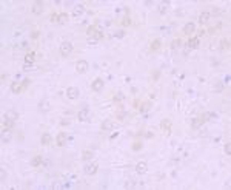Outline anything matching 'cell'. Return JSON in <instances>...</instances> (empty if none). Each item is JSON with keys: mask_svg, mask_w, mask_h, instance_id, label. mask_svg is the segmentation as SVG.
<instances>
[{"mask_svg": "<svg viewBox=\"0 0 231 190\" xmlns=\"http://www.w3.org/2000/svg\"><path fill=\"white\" fill-rule=\"evenodd\" d=\"M2 142L3 144H6V142H9L11 139H13V130L11 128H3V131H2Z\"/></svg>", "mask_w": 231, "mask_h": 190, "instance_id": "277c9868", "label": "cell"}, {"mask_svg": "<svg viewBox=\"0 0 231 190\" xmlns=\"http://www.w3.org/2000/svg\"><path fill=\"white\" fill-rule=\"evenodd\" d=\"M42 162H43V158H42L40 155H36V156L31 159V165H32V167H39Z\"/></svg>", "mask_w": 231, "mask_h": 190, "instance_id": "e0dca14e", "label": "cell"}, {"mask_svg": "<svg viewBox=\"0 0 231 190\" xmlns=\"http://www.w3.org/2000/svg\"><path fill=\"white\" fill-rule=\"evenodd\" d=\"M122 25H123V26H130V25H131V19H130V17H125L123 22H122Z\"/></svg>", "mask_w": 231, "mask_h": 190, "instance_id": "74e56055", "label": "cell"}, {"mask_svg": "<svg viewBox=\"0 0 231 190\" xmlns=\"http://www.w3.org/2000/svg\"><path fill=\"white\" fill-rule=\"evenodd\" d=\"M159 48H160V40H159V39H156V40L151 42V50H153V51L159 50Z\"/></svg>", "mask_w": 231, "mask_h": 190, "instance_id": "83f0119b", "label": "cell"}, {"mask_svg": "<svg viewBox=\"0 0 231 190\" xmlns=\"http://www.w3.org/2000/svg\"><path fill=\"white\" fill-rule=\"evenodd\" d=\"M34 60H36V53H34V51H29L28 54L25 56V62H26V63H29V65H32Z\"/></svg>", "mask_w": 231, "mask_h": 190, "instance_id": "ac0fdd59", "label": "cell"}, {"mask_svg": "<svg viewBox=\"0 0 231 190\" xmlns=\"http://www.w3.org/2000/svg\"><path fill=\"white\" fill-rule=\"evenodd\" d=\"M17 117H19L17 111H14V110H8V111L5 113V116H3V119H5V121H14V122H16Z\"/></svg>", "mask_w": 231, "mask_h": 190, "instance_id": "8992f818", "label": "cell"}, {"mask_svg": "<svg viewBox=\"0 0 231 190\" xmlns=\"http://www.w3.org/2000/svg\"><path fill=\"white\" fill-rule=\"evenodd\" d=\"M97 169H99V165H97V164L86 165V167H85V173H86V175H94V173L97 172Z\"/></svg>", "mask_w": 231, "mask_h": 190, "instance_id": "5bb4252c", "label": "cell"}, {"mask_svg": "<svg viewBox=\"0 0 231 190\" xmlns=\"http://www.w3.org/2000/svg\"><path fill=\"white\" fill-rule=\"evenodd\" d=\"M3 127L5 128H13L14 127V121H3Z\"/></svg>", "mask_w": 231, "mask_h": 190, "instance_id": "836d02e7", "label": "cell"}, {"mask_svg": "<svg viewBox=\"0 0 231 190\" xmlns=\"http://www.w3.org/2000/svg\"><path fill=\"white\" fill-rule=\"evenodd\" d=\"M123 99H125V96H123V93H120V91L114 96V101H117V102H120V101H123Z\"/></svg>", "mask_w": 231, "mask_h": 190, "instance_id": "e575fe53", "label": "cell"}, {"mask_svg": "<svg viewBox=\"0 0 231 190\" xmlns=\"http://www.w3.org/2000/svg\"><path fill=\"white\" fill-rule=\"evenodd\" d=\"M146 170H148V165H146V162H139L137 165H136V172L137 173H145Z\"/></svg>", "mask_w": 231, "mask_h": 190, "instance_id": "9a60e30c", "label": "cell"}, {"mask_svg": "<svg viewBox=\"0 0 231 190\" xmlns=\"http://www.w3.org/2000/svg\"><path fill=\"white\" fill-rule=\"evenodd\" d=\"M39 108L42 110V111H48V110H50V102H48L46 99H43L39 104Z\"/></svg>", "mask_w": 231, "mask_h": 190, "instance_id": "603a6c76", "label": "cell"}, {"mask_svg": "<svg viewBox=\"0 0 231 190\" xmlns=\"http://www.w3.org/2000/svg\"><path fill=\"white\" fill-rule=\"evenodd\" d=\"M42 11H43V3H42V2H36L32 5V13L34 14H42Z\"/></svg>", "mask_w": 231, "mask_h": 190, "instance_id": "7c38bea8", "label": "cell"}, {"mask_svg": "<svg viewBox=\"0 0 231 190\" xmlns=\"http://www.w3.org/2000/svg\"><path fill=\"white\" fill-rule=\"evenodd\" d=\"M83 13V6L82 5H79V6H75V9H74V16L77 17V16H80V14Z\"/></svg>", "mask_w": 231, "mask_h": 190, "instance_id": "d6a6232c", "label": "cell"}, {"mask_svg": "<svg viewBox=\"0 0 231 190\" xmlns=\"http://www.w3.org/2000/svg\"><path fill=\"white\" fill-rule=\"evenodd\" d=\"M211 14H213V16H214V14H220V11H219V8H213V11L210 13V16H211Z\"/></svg>", "mask_w": 231, "mask_h": 190, "instance_id": "b9f144b4", "label": "cell"}, {"mask_svg": "<svg viewBox=\"0 0 231 190\" xmlns=\"http://www.w3.org/2000/svg\"><path fill=\"white\" fill-rule=\"evenodd\" d=\"M208 20H210V13H208V11H203V13L199 16V22H200V25H202V23H207Z\"/></svg>", "mask_w": 231, "mask_h": 190, "instance_id": "ffe728a7", "label": "cell"}, {"mask_svg": "<svg viewBox=\"0 0 231 190\" xmlns=\"http://www.w3.org/2000/svg\"><path fill=\"white\" fill-rule=\"evenodd\" d=\"M51 22L52 23H59V16L57 14H54V13L51 14Z\"/></svg>", "mask_w": 231, "mask_h": 190, "instance_id": "d590c367", "label": "cell"}, {"mask_svg": "<svg viewBox=\"0 0 231 190\" xmlns=\"http://www.w3.org/2000/svg\"><path fill=\"white\" fill-rule=\"evenodd\" d=\"M225 153H226V155H230V153H231V144H230V142H226V144H225Z\"/></svg>", "mask_w": 231, "mask_h": 190, "instance_id": "f35d334b", "label": "cell"}, {"mask_svg": "<svg viewBox=\"0 0 231 190\" xmlns=\"http://www.w3.org/2000/svg\"><path fill=\"white\" fill-rule=\"evenodd\" d=\"M66 22H68V14H66V13L59 14V23L63 25V23H66Z\"/></svg>", "mask_w": 231, "mask_h": 190, "instance_id": "484cf974", "label": "cell"}, {"mask_svg": "<svg viewBox=\"0 0 231 190\" xmlns=\"http://www.w3.org/2000/svg\"><path fill=\"white\" fill-rule=\"evenodd\" d=\"M56 142H57L59 147H63L66 142V133H59L57 135V139H56Z\"/></svg>", "mask_w": 231, "mask_h": 190, "instance_id": "30bf717a", "label": "cell"}, {"mask_svg": "<svg viewBox=\"0 0 231 190\" xmlns=\"http://www.w3.org/2000/svg\"><path fill=\"white\" fill-rule=\"evenodd\" d=\"M71 51H73V43L71 42H62V45H60V54L63 57H66V56L71 54Z\"/></svg>", "mask_w": 231, "mask_h": 190, "instance_id": "6da1fadb", "label": "cell"}, {"mask_svg": "<svg viewBox=\"0 0 231 190\" xmlns=\"http://www.w3.org/2000/svg\"><path fill=\"white\" fill-rule=\"evenodd\" d=\"M116 34H117V37H123V31H117Z\"/></svg>", "mask_w": 231, "mask_h": 190, "instance_id": "f6af8a7d", "label": "cell"}, {"mask_svg": "<svg viewBox=\"0 0 231 190\" xmlns=\"http://www.w3.org/2000/svg\"><path fill=\"white\" fill-rule=\"evenodd\" d=\"M140 149H142V142H140V141H136V142L132 144V150H134V151H139Z\"/></svg>", "mask_w": 231, "mask_h": 190, "instance_id": "4dcf8cb0", "label": "cell"}, {"mask_svg": "<svg viewBox=\"0 0 231 190\" xmlns=\"http://www.w3.org/2000/svg\"><path fill=\"white\" fill-rule=\"evenodd\" d=\"M66 96L69 97V99H75V97H79V88H75V87H69V88L66 90Z\"/></svg>", "mask_w": 231, "mask_h": 190, "instance_id": "52a82bcc", "label": "cell"}, {"mask_svg": "<svg viewBox=\"0 0 231 190\" xmlns=\"http://www.w3.org/2000/svg\"><path fill=\"white\" fill-rule=\"evenodd\" d=\"M91 158H93V151L91 150H83L82 151V159L83 161H89Z\"/></svg>", "mask_w": 231, "mask_h": 190, "instance_id": "cb8c5ba5", "label": "cell"}, {"mask_svg": "<svg viewBox=\"0 0 231 190\" xmlns=\"http://www.w3.org/2000/svg\"><path fill=\"white\" fill-rule=\"evenodd\" d=\"M168 6H169L168 2H160V3H159V13H160V14H165L166 11H168Z\"/></svg>", "mask_w": 231, "mask_h": 190, "instance_id": "44dd1931", "label": "cell"}, {"mask_svg": "<svg viewBox=\"0 0 231 190\" xmlns=\"http://www.w3.org/2000/svg\"><path fill=\"white\" fill-rule=\"evenodd\" d=\"M68 124H69V121H66V119L62 121V125H68Z\"/></svg>", "mask_w": 231, "mask_h": 190, "instance_id": "bcb514c9", "label": "cell"}, {"mask_svg": "<svg viewBox=\"0 0 231 190\" xmlns=\"http://www.w3.org/2000/svg\"><path fill=\"white\" fill-rule=\"evenodd\" d=\"M22 90H23V85H22V83H19V82L11 83V91H13V93H20Z\"/></svg>", "mask_w": 231, "mask_h": 190, "instance_id": "d6986e66", "label": "cell"}, {"mask_svg": "<svg viewBox=\"0 0 231 190\" xmlns=\"http://www.w3.org/2000/svg\"><path fill=\"white\" fill-rule=\"evenodd\" d=\"M194 31H196V25L193 23V22H190V23H187L183 26V33L185 34H193Z\"/></svg>", "mask_w": 231, "mask_h": 190, "instance_id": "8fae6325", "label": "cell"}, {"mask_svg": "<svg viewBox=\"0 0 231 190\" xmlns=\"http://www.w3.org/2000/svg\"><path fill=\"white\" fill-rule=\"evenodd\" d=\"M77 117H79V121H82V122H88V121H91V111L88 108H83V110H80V111L77 113Z\"/></svg>", "mask_w": 231, "mask_h": 190, "instance_id": "7a4b0ae2", "label": "cell"}, {"mask_svg": "<svg viewBox=\"0 0 231 190\" xmlns=\"http://www.w3.org/2000/svg\"><path fill=\"white\" fill-rule=\"evenodd\" d=\"M102 37H103V33H102V31H97V34H96V37H94V39H102Z\"/></svg>", "mask_w": 231, "mask_h": 190, "instance_id": "60d3db41", "label": "cell"}, {"mask_svg": "<svg viewBox=\"0 0 231 190\" xmlns=\"http://www.w3.org/2000/svg\"><path fill=\"white\" fill-rule=\"evenodd\" d=\"M93 90L94 91H100L102 88H103V81H102V79H96V81L93 82Z\"/></svg>", "mask_w": 231, "mask_h": 190, "instance_id": "4fadbf2b", "label": "cell"}, {"mask_svg": "<svg viewBox=\"0 0 231 190\" xmlns=\"http://www.w3.org/2000/svg\"><path fill=\"white\" fill-rule=\"evenodd\" d=\"M75 71L80 73V74L86 73V71H88V62H86V60H79V62L75 63Z\"/></svg>", "mask_w": 231, "mask_h": 190, "instance_id": "3957f363", "label": "cell"}, {"mask_svg": "<svg viewBox=\"0 0 231 190\" xmlns=\"http://www.w3.org/2000/svg\"><path fill=\"white\" fill-rule=\"evenodd\" d=\"M29 83H31V81H29V79H25V81L22 82V85H23V88H26V87H29Z\"/></svg>", "mask_w": 231, "mask_h": 190, "instance_id": "ab89813d", "label": "cell"}, {"mask_svg": "<svg viewBox=\"0 0 231 190\" xmlns=\"http://www.w3.org/2000/svg\"><path fill=\"white\" fill-rule=\"evenodd\" d=\"M220 45H222V50H230V40L228 39H222L220 40Z\"/></svg>", "mask_w": 231, "mask_h": 190, "instance_id": "f1b7e54d", "label": "cell"}, {"mask_svg": "<svg viewBox=\"0 0 231 190\" xmlns=\"http://www.w3.org/2000/svg\"><path fill=\"white\" fill-rule=\"evenodd\" d=\"M199 37H191L190 40H188V48H191V50H196V48H199Z\"/></svg>", "mask_w": 231, "mask_h": 190, "instance_id": "9c48e42d", "label": "cell"}, {"mask_svg": "<svg viewBox=\"0 0 231 190\" xmlns=\"http://www.w3.org/2000/svg\"><path fill=\"white\" fill-rule=\"evenodd\" d=\"M200 125H202V121H200L199 117L193 119V122H191V127H193V128H197V127H200Z\"/></svg>", "mask_w": 231, "mask_h": 190, "instance_id": "f546056e", "label": "cell"}, {"mask_svg": "<svg viewBox=\"0 0 231 190\" xmlns=\"http://www.w3.org/2000/svg\"><path fill=\"white\" fill-rule=\"evenodd\" d=\"M117 117L122 121V119H125V117H126V113H119V115H117Z\"/></svg>", "mask_w": 231, "mask_h": 190, "instance_id": "7bdbcfd3", "label": "cell"}, {"mask_svg": "<svg viewBox=\"0 0 231 190\" xmlns=\"http://www.w3.org/2000/svg\"><path fill=\"white\" fill-rule=\"evenodd\" d=\"M86 34H88V37H89V39H94V37H96V34H97L96 26H89V28L86 29Z\"/></svg>", "mask_w": 231, "mask_h": 190, "instance_id": "7402d4cb", "label": "cell"}, {"mask_svg": "<svg viewBox=\"0 0 231 190\" xmlns=\"http://www.w3.org/2000/svg\"><path fill=\"white\" fill-rule=\"evenodd\" d=\"M160 128L163 130L165 135H169V133H171V119H163L162 121Z\"/></svg>", "mask_w": 231, "mask_h": 190, "instance_id": "5b68a950", "label": "cell"}, {"mask_svg": "<svg viewBox=\"0 0 231 190\" xmlns=\"http://www.w3.org/2000/svg\"><path fill=\"white\" fill-rule=\"evenodd\" d=\"M51 141H52V138H51V135H50V133H43V135H42V138H40L42 145H50V144H51Z\"/></svg>", "mask_w": 231, "mask_h": 190, "instance_id": "ba28073f", "label": "cell"}, {"mask_svg": "<svg viewBox=\"0 0 231 190\" xmlns=\"http://www.w3.org/2000/svg\"><path fill=\"white\" fill-rule=\"evenodd\" d=\"M180 45H182V40H180V39H176V40H173L171 48H173V50H176V48H179Z\"/></svg>", "mask_w": 231, "mask_h": 190, "instance_id": "1f68e13d", "label": "cell"}, {"mask_svg": "<svg viewBox=\"0 0 231 190\" xmlns=\"http://www.w3.org/2000/svg\"><path fill=\"white\" fill-rule=\"evenodd\" d=\"M5 178H6V172H5V169H0V181H5Z\"/></svg>", "mask_w": 231, "mask_h": 190, "instance_id": "8d00e7d4", "label": "cell"}, {"mask_svg": "<svg viewBox=\"0 0 231 190\" xmlns=\"http://www.w3.org/2000/svg\"><path fill=\"white\" fill-rule=\"evenodd\" d=\"M213 116H214V115H213V113H210V111H207V113H203V115H202V116H200V117H199V119H200V121H202V124H203V122H208V121H210V119H211V117H213Z\"/></svg>", "mask_w": 231, "mask_h": 190, "instance_id": "d4e9b609", "label": "cell"}, {"mask_svg": "<svg viewBox=\"0 0 231 190\" xmlns=\"http://www.w3.org/2000/svg\"><path fill=\"white\" fill-rule=\"evenodd\" d=\"M151 102H145V104H142V108H140V113H146V111H150L151 110Z\"/></svg>", "mask_w": 231, "mask_h": 190, "instance_id": "4316f807", "label": "cell"}, {"mask_svg": "<svg viewBox=\"0 0 231 190\" xmlns=\"http://www.w3.org/2000/svg\"><path fill=\"white\" fill-rule=\"evenodd\" d=\"M39 34H40L39 31H34V33L31 34V37H32V39H37V37H39Z\"/></svg>", "mask_w": 231, "mask_h": 190, "instance_id": "ee69618b", "label": "cell"}, {"mask_svg": "<svg viewBox=\"0 0 231 190\" xmlns=\"http://www.w3.org/2000/svg\"><path fill=\"white\" fill-rule=\"evenodd\" d=\"M102 130H113V128H114V122H113V121H103V122H102Z\"/></svg>", "mask_w": 231, "mask_h": 190, "instance_id": "2e32d148", "label": "cell"}]
</instances>
